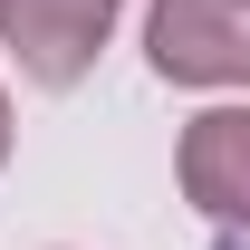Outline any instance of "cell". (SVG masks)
<instances>
[{
    "mask_svg": "<svg viewBox=\"0 0 250 250\" xmlns=\"http://www.w3.org/2000/svg\"><path fill=\"white\" fill-rule=\"evenodd\" d=\"M183 202L221 221L231 241H250V106H212L183 125Z\"/></svg>",
    "mask_w": 250,
    "mask_h": 250,
    "instance_id": "3957f363",
    "label": "cell"
},
{
    "mask_svg": "<svg viewBox=\"0 0 250 250\" xmlns=\"http://www.w3.org/2000/svg\"><path fill=\"white\" fill-rule=\"evenodd\" d=\"M0 164H10V96H0Z\"/></svg>",
    "mask_w": 250,
    "mask_h": 250,
    "instance_id": "277c9868",
    "label": "cell"
},
{
    "mask_svg": "<svg viewBox=\"0 0 250 250\" xmlns=\"http://www.w3.org/2000/svg\"><path fill=\"white\" fill-rule=\"evenodd\" d=\"M125 0H0V39L39 87H77L96 67V48L116 39Z\"/></svg>",
    "mask_w": 250,
    "mask_h": 250,
    "instance_id": "7a4b0ae2",
    "label": "cell"
},
{
    "mask_svg": "<svg viewBox=\"0 0 250 250\" xmlns=\"http://www.w3.org/2000/svg\"><path fill=\"white\" fill-rule=\"evenodd\" d=\"M145 58L173 87H250V0H154Z\"/></svg>",
    "mask_w": 250,
    "mask_h": 250,
    "instance_id": "6da1fadb",
    "label": "cell"
}]
</instances>
